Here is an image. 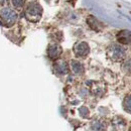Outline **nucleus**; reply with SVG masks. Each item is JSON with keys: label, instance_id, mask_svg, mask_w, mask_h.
Here are the masks:
<instances>
[{"label": "nucleus", "instance_id": "f257e3e1", "mask_svg": "<svg viewBox=\"0 0 131 131\" xmlns=\"http://www.w3.org/2000/svg\"><path fill=\"white\" fill-rule=\"evenodd\" d=\"M41 13H42V8L41 6L37 3V2H32L30 3L26 10H25V16L28 20L36 22L40 19L41 17Z\"/></svg>", "mask_w": 131, "mask_h": 131}, {"label": "nucleus", "instance_id": "f03ea898", "mask_svg": "<svg viewBox=\"0 0 131 131\" xmlns=\"http://www.w3.org/2000/svg\"><path fill=\"white\" fill-rule=\"evenodd\" d=\"M0 16H1V19H2L3 23H4L5 25H7V26L13 25L17 20V13L13 9H10V8H8V7L3 8V9L1 10Z\"/></svg>", "mask_w": 131, "mask_h": 131}, {"label": "nucleus", "instance_id": "7ed1b4c3", "mask_svg": "<svg viewBox=\"0 0 131 131\" xmlns=\"http://www.w3.org/2000/svg\"><path fill=\"white\" fill-rule=\"evenodd\" d=\"M108 56L112 61H121L125 56V51L118 46H112L108 49Z\"/></svg>", "mask_w": 131, "mask_h": 131}, {"label": "nucleus", "instance_id": "20e7f679", "mask_svg": "<svg viewBox=\"0 0 131 131\" xmlns=\"http://www.w3.org/2000/svg\"><path fill=\"white\" fill-rule=\"evenodd\" d=\"M74 50H75L76 56H78V57H85L89 52V47H88V45L86 42H79V43H77L75 46Z\"/></svg>", "mask_w": 131, "mask_h": 131}, {"label": "nucleus", "instance_id": "39448f33", "mask_svg": "<svg viewBox=\"0 0 131 131\" xmlns=\"http://www.w3.org/2000/svg\"><path fill=\"white\" fill-rule=\"evenodd\" d=\"M62 53V48L58 45H50L48 49V54L50 59L56 60L58 59Z\"/></svg>", "mask_w": 131, "mask_h": 131}, {"label": "nucleus", "instance_id": "423d86ee", "mask_svg": "<svg viewBox=\"0 0 131 131\" xmlns=\"http://www.w3.org/2000/svg\"><path fill=\"white\" fill-rule=\"evenodd\" d=\"M130 37H131L130 32L127 31V30H123V31H121V32L118 34V40L121 43H125V45L128 43L130 41Z\"/></svg>", "mask_w": 131, "mask_h": 131}, {"label": "nucleus", "instance_id": "0eeeda50", "mask_svg": "<svg viewBox=\"0 0 131 131\" xmlns=\"http://www.w3.org/2000/svg\"><path fill=\"white\" fill-rule=\"evenodd\" d=\"M56 71L61 74H66L68 72V66L65 62H58L56 64Z\"/></svg>", "mask_w": 131, "mask_h": 131}, {"label": "nucleus", "instance_id": "6e6552de", "mask_svg": "<svg viewBox=\"0 0 131 131\" xmlns=\"http://www.w3.org/2000/svg\"><path fill=\"white\" fill-rule=\"evenodd\" d=\"M72 69H73V71L76 73V74H80V73H82L83 72V66L79 63V62H72Z\"/></svg>", "mask_w": 131, "mask_h": 131}, {"label": "nucleus", "instance_id": "1a4fd4ad", "mask_svg": "<svg viewBox=\"0 0 131 131\" xmlns=\"http://www.w3.org/2000/svg\"><path fill=\"white\" fill-rule=\"evenodd\" d=\"M9 2L14 8H21L24 5L25 0H9Z\"/></svg>", "mask_w": 131, "mask_h": 131}, {"label": "nucleus", "instance_id": "9d476101", "mask_svg": "<svg viewBox=\"0 0 131 131\" xmlns=\"http://www.w3.org/2000/svg\"><path fill=\"white\" fill-rule=\"evenodd\" d=\"M124 107H125V109L127 111L131 112V96H129V97H127V98L125 99V101H124Z\"/></svg>", "mask_w": 131, "mask_h": 131}, {"label": "nucleus", "instance_id": "9b49d317", "mask_svg": "<svg viewBox=\"0 0 131 131\" xmlns=\"http://www.w3.org/2000/svg\"><path fill=\"white\" fill-rule=\"evenodd\" d=\"M4 1H5V0H0V5H2V4L4 3Z\"/></svg>", "mask_w": 131, "mask_h": 131}]
</instances>
